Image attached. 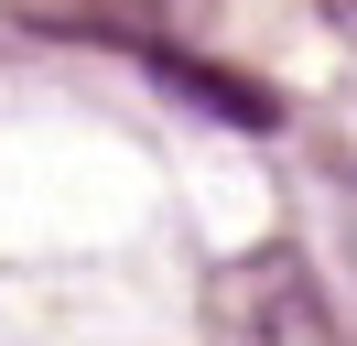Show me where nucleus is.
Returning a JSON list of instances; mask_svg holds the SVG:
<instances>
[{"label":"nucleus","mask_w":357,"mask_h":346,"mask_svg":"<svg viewBox=\"0 0 357 346\" xmlns=\"http://www.w3.org/2000/svg\"><path fill=\"white\" fill-rule=\"evenodd\" d=\"M206 346H335V314L314 292V271L271 238L206 271Z\"/></svg>","instance_id":"obj_1"},{"label":"nucleus","mask_w":357,"mask_h":346,"mask_svg":"<svg viewBox=\"0 0 357 346\" xmlns=\"http://www.w3.org/2000/svg\"><path fill=\"white\" fill-rule=\"evenodd\" d=\"M22 33H66V43H130V54H174L184 33L217 22V0H0Z\"/></svg>","instance_id":"obj_2"},{"label":"nucleus","mask_w":357,"mask_h":346,"mask_svg":"<svg viewBox=\"0 0 357 346\" xmlns=\"http://www.w3.org/2000/svg\"><path fill=\"white\" fill-rule=\"evenodd\" d=\"M152 76L174 86V98H195V108H217V119H238V130H271V98H260V86H238V76H217V65L152 54Z\"/></svg>","instance_id":"obj_3"},{"label":"nucleus","mask_w":357,"mask_h":346,"mask_svg":"<svg viewBox=\"0 0 357 346\" xmlns=\"http://www.w3.org/2000/svg\"><path fill=\"white\" fill-rule=\"evenodd\" d=\"M314 11H325V22H335V33H347V43H357V0H314Z\"/></svg>","instance_id":"obj_4"}]
</instances>
